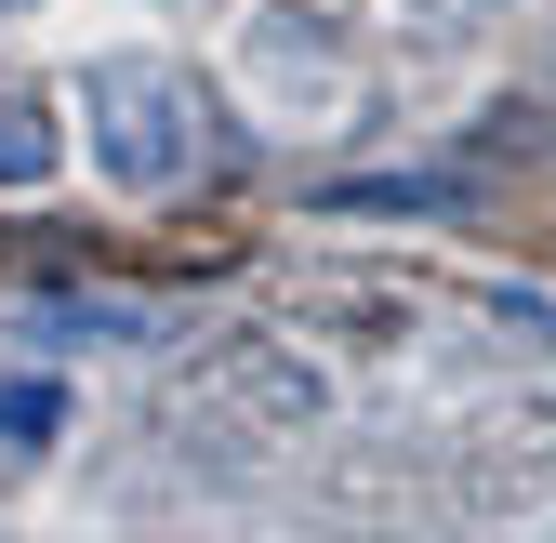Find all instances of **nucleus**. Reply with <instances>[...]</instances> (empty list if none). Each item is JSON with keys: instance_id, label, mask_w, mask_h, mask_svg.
Returning a JSON list of instances; mask_svg holds the SVG:
<instances>
[{"instance_id": "6", "label": "nucleus", "mask_w": 556, "mask_h": 543, "mask_svg": "<svg viewBox=\"0 0 556 543\" xmlns=\"http://www.w3.org/2000/svg\"><path fill=\"white\" fill-rule=\"evenodd\" d=\"M53 425H66L53 384H14V397H0V438H14V451H53Z\"/></svg>"}, {"instance_id": "1", "label": "nucleus", "mask_w": 556, "mask_h": 543, "mask_svg": "<svg viewBox=\"0 0 556 543\" xmlns=\"http://www.w3.org/2000/svg\"><path fill=\"white\" fill-rule=\"evenodd\" d=\"M80 119H93V173L119 199H173L199 173V93L160 53H93L80 66Z\"/></svg>"}, {"instance_id": "7", "label": "nucleus", "mask_w": 556, "mask_h": 543, "mask_svg": "<svg viewBox=\"0 0 556 543\" xmlns=\"http://www.w3.org/2000/svg\"><path fill=\"white\" fill-rule=\"evenodd\" d=\"M0 14H40V0H0Z\"/></svg>"}, {"instance_id": "2", "label": "nucleus", "mask_w": 556, "mask_h": 543, "mask_svg": "<svg viewBox=\"0 0 556 543\" xmlns=\"http://www.w3.org/2000/svg\"><path fill=\"white\" fill-rule=\"evenodd\" d=\"M239 66H252V93L265 106H344V14L331 0H265V14L239 27Z\"/></svg>"}, {"instance_id": "4", "label": "nucleus", "mask_w": 556, "mask_h": 543, "mask_svg": "<svg viewBox=\"0 0 556 543\" xmlns=\"http://www.w3.org/2000/svg\"><path fill=\"white\" fill-rule=\"evenodd\" d=\"M53 160H66V132L27 93H0V186H53Z\"/></svg>"}, {"instance_id": "3", "label": "nucleus", "mask_w": 556, "mask_h": 543, "mask_svg": "<svg viewBox=\"0 0 556 543\" xmlns=\"http://www.w3.org/2000/svg\"><path fill=\"white\" fill-rule=\"evenodd\" d=\"M27 331H40V345H147V305H119V292H40L27 305Z\"/></svg>"}, {"instance_id": "5", "label": "nucleus", "mask_w": 556, "mask_h": 543, "mask_svg": "<svg viewBox=\"0 0 556 543\" xmlns=\"http://www.w3.org/2000/svg\"><path fill=\"white\" fill-rule=\"evenodd\" d=\"M344 213H464V173H371V186H331Z\"/></svg>"}]
</instances>
